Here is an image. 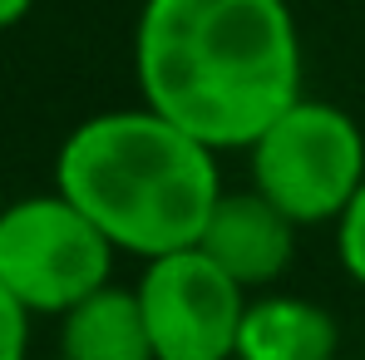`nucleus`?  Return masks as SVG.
Wrapping results in <instances>:
<instances>
[{"instance_id":"f8f14e48","label":"nucleus","mask_w":365,"mask_h":360,"mask_svg":"<svg viewBox=\"0 0 365 360\" xmlns=\"http://www.w3.org/2000/svg\"><path fill=\"white\" fill-rule=\"evenodd\" d=\"M0 212H5V197H0Z\"/></svg>"},{"instance_id":"20e7f679","label":"nucleus","mask_w":365,"mask_h":360,"mask_svg":"<svg viewBox=\"0 0 365 360\" xmlns=\"http://www.w3.org/2000/svg\"><path fill=\"white\" fill-rule=\"evenodd\" d=\"M114 242L64 192H30L0 212V282L30 316H64L114 282Z\"/></svg>"},{"instance_id":"f03ea898","label":"nucleus","mask_w":365,"mask_h":360,"mask_svg":"<svg viewBox=\"0 0 365 360\" xmlns=\"http://www.w3.org/2000/svg\"><path fill=\"white\" fill-rule=\"evenodd\" d=\"M55 192H64L114 252L158 262L197 247L217 207L222 168L207 143L148 104L89 114L55 153Z\"/></svg>"},{"instance_id":"0eeeda50","label":"nucleus","mask_w":365,"mask_h":360,"mask_svg":"<svg viewBox=\"0 0 365 360\" xmlns=\"http://www.w3.org/2000/svg\"><path fill=\"white\" fill-rule=\"evenodd\" d=\"M237 360H341V321L311 297L262 292L242 311Z\"/></svg>"},{"instance_id":"9d476101","label":"nucleus","mask_w":365,"mask_h":360,"mask_svg":"<svg viewBox=\"0 0 365 360\" xmlns=\"http://www.w3.org/2000/svg\"><path fill=\"white\" fill-rule=\"evenodd\" d=\"M25 356H30V311L0 282V360H25Z\"/></svg>"},{"instance_id":"1a4fd4ad","label":"nucleus","mask_w":365,"mask_h":360,"mask_svg":"<svg viewBox=\"0 0 365 360\" xmlns=\"http://www.w3.org/2000/svg\"><path fill=\"white\" fill-rule=\"evenodd\" d=\"M336 262L365 292V182H361V192L351 197V207L341 212V222H336Z\"/></svg>"},{"instance_id":"423d86ee","label":"nucleus","mask_w":365,"mask_h":360,"mask_svg":"<svg viewBox=\"0 0 365 360\" xmlns=\"http://www.w3.org/2000/svg\"><path fill=\"white\" fill-rule=\"evenodd\" d=\"M297 222L282 217L257 187L242 192H222L212 217H207V232H202V252L242 287V292H267L277 287L292 262H297Z\"/></svg>"},{"instance_id":"f257e3e1","label":"nucleus","mask_w":365,"mask_h":360,"mask_svg":"<svg viewBox=\"0 0 365 360\" xmlns=\"http://www.w3.org/2000/svg\"><path fill=\"white\" fill-rule=\"evenodd\" d=\"M133 79L153 114L212 153H247L302 99L297 15L287 0H143Z\"/></svg>"},{"instance_id":"39448f33","label":"nucleus","mask_w":365,"mask_h":360,"mask_svg":"<svg viewBox=\"0 0 365 360\" xmlns=\"http://www.w3.org/2000/svg\"><path fill=\"white\" fill-rule=\"evenodd\" d=\"M133 297L153 341V360H237L247 292L202 247L143 262Z\"/></svg>"},{"instance_id":"7ed1b4c3","label":"nucleus","mask_w":365,"mask_h":360,"mask_svg":"<svg viewBox=\"0 0 365 360\" xmlns=\"http://www.w3.org/2000/svg\"><path fill=\"white\" fill-rule=\"evenodd\" d=\"M252 187L297 227L341 222L365 182V133L331 99H297L247 148Z\"/></svg>"},{"instance_id":"9b49d317","label":"nucleus","mask_w":365,"mask_h":360,"mask_svg":"<svg viewBox=\"0 0 365 360\" xmlns=\"http://www.w3.org/2000/svg\"><path fill=\"white\" fill-rule=\"evenodd\" d=\"M30 10H35V0H0V30H15Z\"/></svg>"},{"instance_id":"6e6552de","label":"nucleus","mask_w":365,"mask_h":360,"mask_svg":"<svg viewBox=\"0 0 365 360\" xmlns=\"http://www.w3.org/2000/svg\"><path fill=\"white\" fill-rule=\"evenodd\" d=\"M60 360H153V341H148L138 297L109 282L104 292L64 311Z\"/></svg>"},{"instance_id":"ddd939ff","label":"nucleus","mask_w":365,"mask_h":360,"mask_svg":"<svg viewBox=\"0 0 365 360\" xmlns=\"http://www.w3.org/2000/svg\"><path fill=\"white\" fill-rule=\"evenodd\" d=\"M361 360H365V356H361Z\"/></svg>"}]
</instances>
